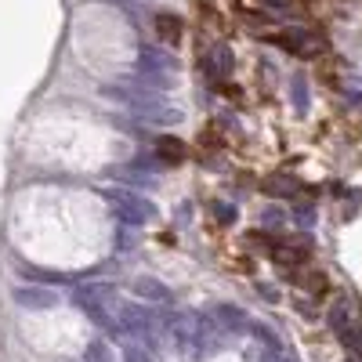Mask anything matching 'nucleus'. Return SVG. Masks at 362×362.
I'll use <instances>...</instances> for the list:
<instances>
[{
  "mask_svg": "<svg viewBox=\"0 0 362 362\" xmlns=\"http://www.w3.org/2000/svg\"><path fill=\"white\" fill-rule=\"evenodd\" d=\"M272 40L279 47H286L290 54H300V58H315V54L326 51V40L305 33V29H283V33H272Z\"/></svg>",
  "mask_w": 362,
  "mask_h": 362,
  "instance_id": "nucleus-1",
  "label": "nucleus"
},
{
  "mask_svg": "<svg viewBox=\"0 0 362 362\" xmlns=\"http://www.w3.org/2000/svg\"><path fill=\"white\" fill-rule=\"evenodd\" d=\"M268 254H272V261H276L279 268H286V272H297V268H305L308 264V247L300 243V239H279V243H272L268 247Z\"/></svg>",
  "mask_w": 362,
  "mask_h": 362,
  "instance_id": "nucleus-2",
  "label": "nucleus"
},
{
  "mask_svg": "<svg viewBox=\"0 0 362 362\" xmlns=\"http://www.w3.org/2000/svg\"><path fill=\"white\" fill-rule=\"evenodd\" d=\"M268 196H297L300 189H305V185H300V181L297 177H290V174H272V177H264V185H261Z\"/></svg>",
  "mask_w": 362,
  "mask_h": 362,
  "instance_id": "nucleus-3",
  "label": "nucleus"
},
{
  "mask_svg": "<svg viewBox=\"0 0 362 362\" xmlns=\"http://www.w3.org/2000/svg\"><path fill=\"white\" fill-rule=\"evenodd\" d=\"M156 153H160V160L170 163V167H177V163H185V160H189L185 141H177V138H160V141H156Z\"/></svg>",
  "mask_w": 362,
  "mask_h": 362,
  "instance_id": "nucleus-4",
  "label": "nucleus"
},
{
  "mask_svg": "<svg viewBox=\"0 0 362 362\" xmlns=\"http://www.w3.org/2000/svg\"><path fill=\"white\" fill-rule=\"evenodd\" d=\"M181 33H185V25H181V18H177V15H167V11H160V15H156V37H163L167 44H177V40H181Z\"/></svg>",
  "mask_w": 362,
  "mask_h": 362,
  "instance_id": "nucleus-5",
  "label": "nucleus"
},
{
  "mask_svg": "<svg viewBox=\"0 0 362 362\" xmlns=\"http://www.w3.org/2000/svg\"><path fill=\"white\" fill-rule=\"evenodd\" d=\"M293 279L305 286L308 293H326V276H322V272H308V276H297V272H293Z\"/></svg>",
  "mask_w": 362,
  "mask_h": 362,
  "instance_id": "nucleus-6",
  "label": "nucleus"
},
{
  "mask_svg": "<svg viewBox=\"0 0 362 362\" xmlns=\"http://www.w3.org/2000/svg\"><path fill=\"white\" fill-rule=\"evenodd\" d=\"M341 362H362V351H351V355H344Z\"/></svg>",
  "mask_w": 362,
  "mask_h": 362,
  "instance_id": "nucleus-7",
  "label": "nucleus"
}]
</instances>
